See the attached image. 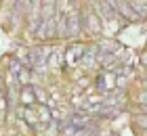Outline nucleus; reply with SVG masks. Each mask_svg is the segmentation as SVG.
<instances>
[{"mask_svg":"<svg viewBox=\"0 0 147 136\" xmlns=\"http://www.w3.org/2000/svg\"><path fill=\"white\" fill-rule=\"evenodd\" d=\"M126 126L132 136H147V36L141 52H137L135 71L128 84Z\"/></svg>","mask_w":147,"mask_h":136,"instance_id":"f03ea898","label":"nucleus"},{"mask_svg":"<svg viewBox=\"0 0 147 136\" xmlns=\"http://www.w3.org/2000/svg\"><path fill=\"white\" fill-rule=\"evenodd\" d=\"M137 52L120 38L38 42L0 61V136H122Z\"/></svg>","mask_w":147,"mask_h":136,"instance_id":"f257e3e1","label":"nucleus"}]
</instances>
